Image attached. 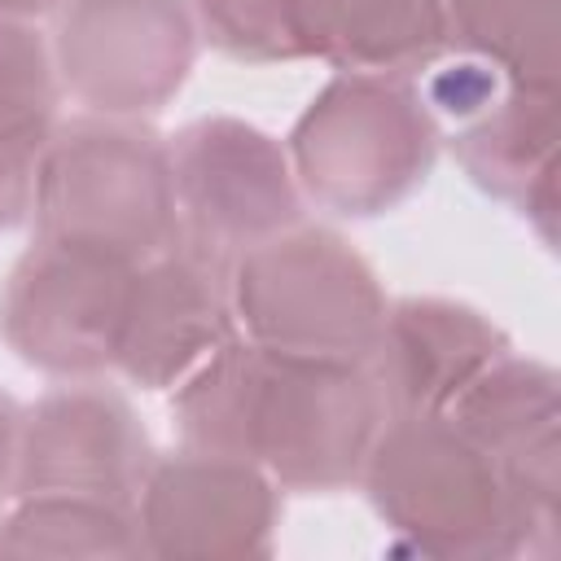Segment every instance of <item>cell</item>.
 I'll return each mask as SVG.
<instances>
[{
  "label": "cell",
  "mask_w": 561,
  "mask_h": 561,
  "mask_svg": "<svg viewBox=\"0 0 561 561\" xmlns=\"http://www.w3.org/2000/svg\"><path fill=\"white\" fill-rule=\"evenodd\" d=\"M359 482L377 517L425 557L557 552V517L530 508L491 451L447 412L386 416Z\"/></svg>",
  "instance_id": "cell-2"
},
{
  "label": "cell",
  "mask_w": 561,
  "mask_h": 561,
  "mask_svg": "<svg viewBox=\"0 0 561 561\" xmlns=\"http://www.w3.org/2000/svg\"><path fill=\"white\" fill-rule=\"evenodd\" d=\"M153 456L131 403L83 377L22 412L13 495H83L136 508Z\"/></svg>",
  "instance_id": "cell-11"
},
{
  "label": "cell",
  "mask_w": 561,
  "mask_h": 561,
  "mask_svg": "<svg viewBox=\"0 0 561 561\" xmlns=\"http://www.w3.org/2000/svg\"><path fill=\"white\" fill-rule=\"evenodd\" d=\"M35 237L145 263L175 245L167 140L140 118L83 114L57 123L31 197Z\"/></svg>",
  "instance_id": "cell-3"
},
{
  "label": "cell",
  "mask_w": 561,
  "mask_h": 561,
  "mask_svg": "<svg viewBox=\"0 0 561 561\" xmlns=\"http://www.w3.org/2000/svg\"><path fill=\"white\" fill-rule=\"evenodd\" d=\"M180 237L224 263L302 224V188L289 153L254 123L193 118L167 140Z\"/></svg>",
  "instance_id": "cell-7"
},
{
  "label": "cell",
  "mask_w": 561,
  "mask_h": 561,
  "mask_svg": "<svg viewBox=\"0 0 561 561\" xmlns=\"http://www.w3.org/2000/svg\"><path fill=\"white\" fill-rule=\"evenodd\" d=\"M443 53L495 66L508 79L557 88L561 0H443Z\"/></svg>",
  "instance_id": "cell-17"
},
{
  "label": "cell",
  "mask_w": 561,
  "mask_h": 561,
  "mask_svg": "<svg viewBox=\"0 0 561 561\" xmlns=\"http://www.w3.org/2000/svg\"><path fill=\"white\" fill-rule=\"evenodd\" d=\"M0 557H145L136 508L83 495H13Z\"/></svg>",
  "instance_id": "cell-18"
},
{
  "label": "cell",
  "mask_w": 561,
  "mask_h": 561,
  "mask_svg": "<svg viewBox=\"0 0 561 561\" xmlns=\"http://www.w3.org/2000/svg\"><path fill=\"white\" fill-rule=\"evenodd\" d=\"M491 460L508 473L517 495L557 517L561 491V403L557 373L539 359L504 351L443 408Z\"/></svg>",
  "instance_id": "cell-14"
},
{
  "label": "cell",
  "mask_w": 561,
  "mask_h": 561,
  "mask_svg": "<svg viewBox=\"0 0 561 561\" xmlns=\"http://www.w3.org/2000/svg\"><path fill=\"white\" fill-rule=\"evenodd\" d=\"M280 517V486L250 460L180 447L153 456L136 522L145 557L175 561H232L272 552V530Z\"/></svg>",
  "instance_id": "cell-10"
},
{
  "label": "cell",
  "mask_w": 561,
  "mask_h": 561,
  "mask_svg": "<svg viewBox=\"0 0 561 561\" xmlns=\"http://www.w3.org/2000/svg\"><path fill=\"white\" fill-rule=\"evenodd\" d=\"M22 403L0 390V500L13 495V473H18V443H22Z\"/></svg>",
  "instance_id": "cell-19"
},
{
  "label": "cell",
  "mask_w": 561,
  "mask_h": 561,
  "mask_svg": "<svg viewBox=\"0 0 561 561\" xmlns=\"http://www.w3.org/2000/svg\"><path fill=\"white\" fill-rule=\"evenodd\" d=\"M237 333L307 359L368 364L386 289L373 263L333 228L294 224L228 263Z\"/></svg>",
  "instance_id": "cell-5"
},
{
  "label": "cell",
  "mask_w": 561,
  "mask_h": 561,
  "mask_svg": "<svg viewBox=\"0 0 561 561\" xmlns=\"http://www.w3.org/2000/svg\"><path fill=\"white\" fill-rule=\"evenodd\" d=\"M386 416L368 364L285 355L241 333L188 373L171 399L180 447L250 460L280 491L359 482Z\"/></svg>",
  "instance_id": "cell-1"
},
{
  "label": "cell",
  "mask_w": 561,
  "mask_h": 561,
  "mask_svg": "<svg viewBox=\"0 0 561 561\" xmlns=\"http://www.w3.org/2000/svg\"><path fill=\"white\" fill-rule=\"evenodd\" d=\"M197 35L232 61H324L416 75L443 57V0H193Z\"/></svg>",
  "instance_id": "cell-6"
},
{
  "label": "cell",
  "mask_w": 561,
  "mask_h": 561,
  "mask_svg": "<svg viewBox=\"0 0 561 561\" xmlns=\"http://www.w3.org/2000/svg\"><path fill=\"white\" fill-rule=\"evenodd\" d=\"M136 267L140 263L35 237L0 289L4 346L48 377L83 381L114 368Z\"/></svg>",
  "instance_id": "cell-8"
},
{
  "label": "cell",
  "mask_w": 561,
  "mask_h": 561,
  "mask_svg": "<svg viewBox=\"0 0 561 561\" xmlns=\"http://www.w3.org/2000/svg\"><path fill=\"white\" fill-rule=\"evenodd\" d=\"M438 140L412 75H333L298 114L285 153L320 210L373 219L430 180Z\"/></svg>",
  "instance_id": "cell-4"
},
{
  "label": "cell",
  "mask_w": 561,
  "mask_h": 561,
  "mask_svg": "<svg viewBox=\"0 0 561 561\" xmlns=\"http://www.w3.org/2000/svg\"><path fill=\"white\" fill-rule=\"evenodd\" d=\"M193 57L197 22L184 0H66L57 13V83L88 114H158L184 88Z\"/></svg>",
  "instance_id": "cell-9"
},
{
  "label": "cell",
  "mask_w": 561,
  "mask_h": 561,
  "mask_svg": "<svg viewBox=\"0 0 561 561\" xmlns=\"http://www.w3.org/2000/svg\"><path fill=\"white\" fill-rule=\"evenodd\" d=\"M557 88L508 79L482 114L451 127L460 171L530 219L548 250L557 241Z\"/></svg>",
  "instance_id": "cell-15"
},
{
  "label": "cell",
  "mask_w": 561,
  "mask_h": 561,
  "mask_svg": "<svg viewBox=\"0 0 561 561\" xmlns=\"http://www.w3.org/2000/svg\"><path fill=\"white\" fill-rule=\"evenodd\" d=\"M504 351H513L504 329H495L478 307L425 294L386 307L368 373L390 416L443 412Z\"/></svg>",
  "instance_id": "cell-13"
},
{
  "label": "cell",
  "mask_w": 561,
  "mask_h": 561,
  "mask_svg": "<svg viewBox=\"0 0 561 561\" xmlns=\"http://www.w3.org/2000/svg\"><path fill=\"white\" fill-rule=\"evenodd\" d=\"M66 0H0V18L9 22H26V18H44V13H57Z\"/></svg>",
  "instance_id": "cell-20"
},
{
  "label": "cell",
  "mask_w": 561,
  "mask_h": 561,
  "mask_svg": "<svg viewBox=\"0 0 561 561\" xmlns=\"http://www.w3.org/2000/svg\"><path fill=\"white\" fill-rule=\"evenodd\" d=\"M57 127L53 48L26 26L0 18V228L31 215L35 171Z\"/></svg>",
  "instance_id": "cell-16"
},
{
  "label": "cell",
  "mask_w": 561,
  "mask_h": 561,
  "mask_svg": "<svg viewBox=\"0 0 561 561\" xmlns=\"http://www.w3.org/2000/svg\"><path fill=\"white\" fill-rule=\"evenodd\" d=\"M232 337L228 263L175 241L131 272L114 368L140 390H175Z\"/></svg>",
  "instance_id": "cell-12"
}]
</instances>
